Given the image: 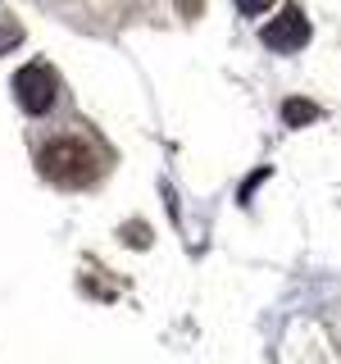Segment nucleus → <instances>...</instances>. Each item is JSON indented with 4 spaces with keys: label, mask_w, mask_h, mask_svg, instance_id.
I'll use <instances>...</instances> for the list:
<instances>
[{
    "label": "nucleus",
    "mask_w": 341,
    "mask_h": 364,
    "mask_svg": "<svg viewBox=\"0 0 341 364\" xmlns=\"http://www.w3.org/2000/svg\"><path fill=\"white\" fill-rule=\"evenodd\" d=\"M282 119H287L291 128H305V123L318 119V105H314V100H301V96H296V100H287V105H282Z\"/></svg>",
    "instance_id": "obj_4"
},
{
    "label": "nucleus",
    "mask_w": 341,
    "mask_h": 364,
    "mask_svg": "<svg viewBox=\"0 0 341 364\" xmlns=\"http://www.w3.org/2000/svg\"><path fill=\"white\" fill-rule=\"evenodd\" d=\"M305 41H310V18H305L296 5H287V9H282V18H273L269 28H264V46H269V50L291 55V50H301Z\"/></svg>",
    "instance_id": "obj_3"
},
{
    "label": "nucleus",
    "mask_w": 341,
    "mask_h": 364,
    "mask_svg": "<svg viewBox=\"0 0 341 364\" xmlns=\"http://www.w3.org/2000/svg\"><path fill=\"white\" fill-rule=\"evenodd\" d=\"M273 0H237V9H246V14H259V9H269Z\"/></svg>",
    "instance_id": "obj_5"
},
{
    "label": "nucleus",
    "mask_w": 341,
    "mask_h": 364,
    "mask_svg": "<svg viewBox=\"0 0 341 364\" xmlns=\"http://www.w3.org/2000/svg\"><path fill=\"white\" fill-rule=\"evenodd\" d=\"M55 91H60V82H55V73L45 64H23L14 73V96L28 114H45L55 105Z\"/></svg>",
    "instance_id": "obj_2"
},
{
    "label": "nucleus",
    "mask_w": 341,
    "mask_h": 364,
    "mask_svg": "<svg viewBox=\"0 0 341 364\" xmlns=\"http://www.w3.org/2000/svg\"><path fill=\"white\" fill-rule=\"evenodd\" d=\"M37 168L55 187H91L100 178V155L82 136H50L37 155Z\"/></svg>",
    "instance_id": "obj_1"
}]
</instances>
